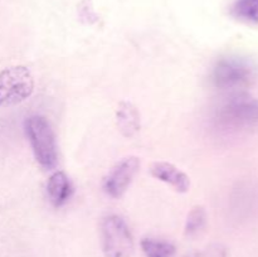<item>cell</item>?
I'll list each match as a JSON object with an SVG mask.
<instances>
[{"label":"cell","mask_w":258,"mask_h":257,"mask_svg":"<svg viewBox=\"0 0 258 257\" xmlns=\"http://www.w3.org/2000/svg\"><path fill=\"white\" fill-rule=\"evenodd\" d=\"M25 133L37 163L44 170H53L58 163L57 144L47 118L39 115L28 117L25 120Z\"/></svg>","instance_id":"cell-1"},{"label":"cell","mask_w":258,"mask_h":257,"mask_svg":"<svg viewBox=\"0 0 258 257\" xmlns=\"http://www.w3.org/2000/svg\"><path fill=\"white\" fill-rule=\"evenodd\" d=\"M216 120L226 128H251L258 126V100L247 93L232 95L219 106Z\"/></svg>","instance_id":"cell-2"},{"label":"cell","mask_w":258,"mask_h":257,"mask_svg":"<svg viewBox=\"0 0 258 257\" xmlns=\"http://www.w3.org/2000/svg\"><path fill=\"white\" fill-rule=\"evenodd\" d=\"M256 80V70L249 60L239 57L219 59L213 67L212 81L219 90H241L251 86Z\"/></svg>","instance_id":"cell-3"},{"label":"cell","mask_w":258,"mask_h":257,"mask_svg":"<svg viewBox=\"0 0 258 257\" xmlns=\"http://www.w3.org/2000/svg\"><path fill=\"white\" fill-rule=\"evenodd\" d=\"M33 91L34 78L25 66H12L0 72V107L19 105Z\"/></svg>","instance_id":"cell-4"},{"label":"cell","mask_w":258,"mask_h":257,"mask_svg":"<svg viewBox=\"0 0 258 257\" xmlns=\"http://www.w3.org/2000/svg\"><path fill=\"white\" fill-rule=\"evenodd\" d=\"M101 242L105 257H131L134 238L130 228L120 216L111 214L101 224Z\"/></svg>","instance_id":"cell-5"},{"label":"cell","mask_w":258,"mask_h":257,"mask_svg":"<svg viewBox=\"0 0 258 257\" xmlns=\"http://www.w3.org/2000/svg\"><path fill=\"white\" fill-rule=\"evenodd\" d=\"M140 168L136 156H126L115 164L103 179V189L111 198H121L127 190Z\"/></svg>","instance_id":"cell-6"},{"label":"cell","mask_w":258,"mask_h":257,"mask_svg":"<svg viewBox=\"0 0 258 257\" xmlns=\"http://www.w3.org/2000/svg\"><path fill=\"white\" fill-rule=\"evenodd\" d=\"M150 174L158 180L173 186L179 193H186L190 189V179L183 170L168 161H155L150 165Z\"/></svg>","instance_id":"cell-7"},{"label":"cell","mask_w":258,"mask_h":257,"mask_svg":"<svg viewBox=\"0 0 258 257\" xmlns=\"http://www.w3.org/2000/svg\"><path fill=\"white\" fill-rule=\"evenodd\" d=\"M116 123L125 138H133L140 131V112L135 105L127 101H121L116 108Z\"/></svg>","instance_id":"cell-8"},{"label":"cell","mask_w":258,"mask_h":257,"mask_svg":"<svg viewBox=\"0 0 258 257\" xmlns=\"http://www.w3.org/2000/svg\"><path fill=\"white\" fill-rule=\"evenodd\" d=\"M47 193L50 203L55 208L64 206L70 201L73 193V186L64 171H54L49 176L47 183Z\"/></svg>","instance_id":"cell-9"},{"label":"cell","mask_w":258,"mask_h":257,"mask_svg":"<svg viewBox=\"0 0 258 257\" xmlns=\"http://www.w3.org/2000/svg\"><path fill=\"white\" fill-rule=\"evenodd\" d=\"M207 226V212L203 207L197 206L188 213L184 233L189 238L198 237Z\"/></svg>","instance_id":"cell-10"},{"label":"cell","mask_w":258,"mask_h":257,"mask_svg":"<svg viewBox=\"0 0 258 257\" xmlns=\"http://www.w3.org/2000/svg\"><path fill=\"white\" fill-rule=\"evenodd\" d=\"M141 249L146 257H173L176 251L173 243L156 238H144Z\"/></svg>","instance_id":"cell-11"},{"label":"cell","mask_w":258,"mask_h":257,"mask_svg":"<svg viewBox=\"0 0 258 257\" xmlns=\"http://www.w3.org/2000/svg\"><path fill=\"white\" fill-rule=\"evenodd\" d=\"M232 14L243 22L258 24V0H237L232 7Z\"/></svg>","instance_id":"cell-12"},{"label":"cell","mask_w":258,"mask_h":257,"mask_svg":"<svg viewBox=\"0 0 258 257\" xmlns=\"http://www.w3.org/2000/svg\"><path fill=\"white\" fill-rule=\"evenodd\" d=\"M198 257H227V251L222 246H213L207 249L203 254L198 253Z\"/></svg>","instance_id":"cell-13"},{"label":"cell","mask_w":258,"mask_h":257,"mask_svg":"<svg viewBox=\"0 0 258 257\" xmlns=\"http://www.w3.org/2000/svg\"><path fill=\"white\" fill-rule=\"evenodd\" d=\"M185 257H198V253H190V254H186Z\"/></svg>","instance_id":"cell-14"}]
</instances>
